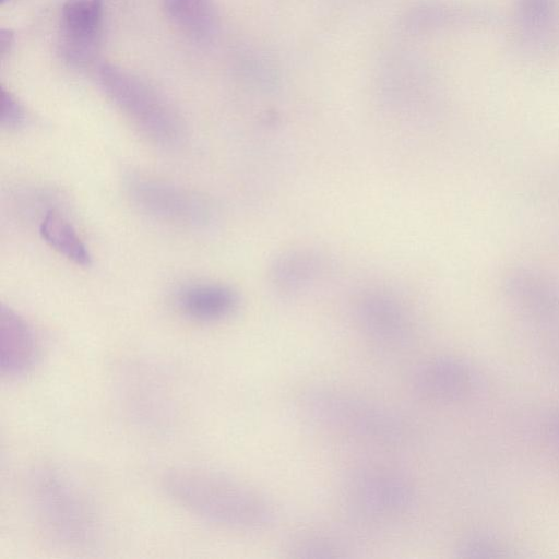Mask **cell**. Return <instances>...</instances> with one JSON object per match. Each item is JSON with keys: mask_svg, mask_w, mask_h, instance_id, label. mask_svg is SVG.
<instances>
[{"mask_svg": "<svg viewBox=\"0 0 559 559\" xmlns=\"http://www.w3.org/2000/svg\"><path fill=\"white\" fill-rule=\"evenodd\" d=\"M162 485L177 504L219 526L255 531L275 521L274 507L265 496L221 473L177 467L165 473Z\"/></svg>", "mask_w": 559, "mask_h": 559, "instance_id": "1", "label": "cell"}, {"mask_svg": "<svg viewBox=\"0 0 559 559\" xmlns=\"http://www.w3.org/2000/svg\"><path fill=\"white\" fill-rule=\"evenodd\" d=\"M27 495L36 522L52 542L84 549L99 539L102 524L96 507L64 471L36 468L29 476Z\"/></svg>", "mask_w": 559, "mask_h": 559, "instance_id": "2", "label": "cell"}, {"mask_svg": "<svg viewBox=\"0 0 559 559\" xmlns=\"http://www.w3.org/2000/svg\"><path fill=\"white\" fill-rule=\"evenodd\" d=\"M300 409L319 427L378 443L396 444L408 435L407 424L395 412L338 390L308 391L301 397Z\"/></svg>", "mask_w": 559, "mask_h": 559, "instance_id": "3", "label": "cell"}, {"mask_svg": "<svg viewBox=\"0 0 559 559\" xmlns=\"http://www.w3.org/2000/svg\"><path fill=\"white\" fill-rule=\"evenodd\" d=\"M97 80L109 100L154 144L174 146L183 123L173 104L139 75L112 63H100Z\"/></svg>", "mask_w": 559, "mask_h": 559, "instance_id": "4", "label": "cell"}, {"mask_svg": "<svg viewBox=\"0 0 559 559\" xmlns=\"http://www.w3.org/2000/svg\"><path fill=\"white\" fill-rule=\"evenodd\" d=\"M127 193L143 214L162 223L179 227H203L213 216L209 201L181 186L146 176L127 180Z\"/></svg>", "mask_w": 559, "mask_h": 559, "instance_id": "5", "label": "cell"}, {"mask_svg": "<svg viewBox=\"0 0 559 559\" xmlns=\"http://www.w3.org/2000/svg\"><path fill=\"white\" fill-rule=\"evenodd\" d=\"M104 25L103 0H66L61 8L58 51L70 67L96 61Z\"/></svg>", "mask_w": 559, "mask_h": 559, "instance_id": "6", "label": "cell"}, {"mask_svg": "<svg viewBox=\"0 0 559 559\" xmlns=\"http://www.w3.org/2000/svg\"><path fill=\"white\" fill-rule=\"evenodd\" d=\"M347 489L354 506L373 518L404 515L415 506L416 495L412 484L390 471L368 469L357 473Z\"/></svg>", "mask_w": 559, "mask_h": 559, "instance_id": "7", "label": "cell"}, {"mask_svg": "<svg viewBox=\"0 0 559 559\" xmlns=\"http://www.w3.org/2000/svg\"><path fill=\"white\" fill-rule=\"evenodd\" d=\"M412 384L414 391L425 400L456 402L474 391L476 377L464 360L442 356L418 366L413 374Z\"/></svg>", "mask_w": 559, "mask_h": 559, "instance_id": "8", "label": "cell"}, {"mask_svg": "<svg viewBox=\"0 0 559 559\" xmlns=\"http://www.w3.org/2000/svg\"><path fill=\"white\" fill-rule=\"evenodd\" d=\"M356 318L364 333L384 346L405 344L412 335V322L404 307L391 295L370 292L356 305Z\"/></svg>", "mask_w": 559, "mask_h": 559, "instance_id": "9", "label": "cell"}, {"mask_svg": "<svg viewBox=\"0 0 559 559\" xmlns=\"http://www.w3.org/2000/svg\"><path fill=\"white\" fill-rule=\"evenodd\" d=\"M38 344L28 322L14 309L0 308L1 373L17 378L27 374L36 365Z\"/></svg>", "mask_w": 559, "mask_h": 559, "instance_id": "10", "label": "cell"}, {"mask_svg": "<svg viewBox=\"0 0 559 559\" xmlns=\"http://www.w3.org/2000/svg\"><path fill=\"white\" fill-rule=\"evenodd\" d=\"M175 300L186 318L200 323L224 320L239 304V297L230 286L213 282L186 284L178 289Z\"/></svg>", "mask_w": 559, "mask_h": 559, "instance_id": "11", "label": "cell"}, {"mask_svg": "<svg viewBox=\"0 0 559 559\" xmlns=\"http://www.w3.org/2000/svg\"><path fill=\"white\" fill-rule=\"evenodd\" d=\"M513 20L524 48L540 51L558 43L559 0H514Z\"/></svg>", "mask_w": 559, "mask_h": 559, "instance_id": "12", "label": "cell"}, {"mask_svg": "<svg viewBox=\"0 0 559 559\" xmlns=\"http://www.w3.org/2000/svg\"><path fill=\"white\" fill-rule=\"evenodd\" d=\"M326 258L309 249L294 250L277 257L271 266V282L284 295L305 290L326 270Z\"/></svg>", "mask_w": 559, "mask_h": 559, "instance_id": "13", "label": "cell"}, {"mask_svg": "<svg viewBox=\"0 0 559 559\" xmlns=\"http://www.w3.org/2000/svg\"><path fill=\"white\" fill-rule=\"evenodd\" d=\"M162 9L193 40L207 41L216 34L218 16L214 0H162Z\"/></svg>", "mask_w": 559, "mask_h": 559, "instance_id": "14", "label": "cell"}, {"mask_svg": "<svg viewBox=\"0 0 559 559\" xmlns=\"http://www.w3.org/2000/svg\"><path fill=\"white\" fill-rule=\"evenodd\" d=\"M41 239L57 253L80 266H88L92 255L74 226L57 209L49 207L40 216Z\"/></svg>", "mask_w": 559, "mask_h": 559, "instance_id": "15", "label": "cell"}, {"mask_svg": "<svg viewBox=\"0 0 559 559\" xmlns=\"http://www.w3.org/2000/svg\"><path fill=\"white\" fill-rule=\"evenodd\" d=\"M135 374L133 379L128 380L127 386V404L138 418L145 424L159 426L163 420V399L162 389L156 385L153 378L147 374Z\"/></svg>", "mask_w": 559, "mask_h": 559, "instance_id": "16", "label": "cell"}, {"mask_svg": "<svg viewBox=\"0 0 559 559\" xmlns=\"http://www.w3.org/2000/svg\"><path fill=\"white\" fill-rule=\"evenodd\" d=\"M344 547L331 537L323 535H306L292 548L293 556L299 558H336L345 557Z\"/></svg>", "mask_w": 559, "mask_h": 559, "instance_id": "17", "label": "cell"}, {"mask_svg": "<svg viewBox=\"0 0 559 559\" xmlns=\"http://www.w3.org/2000/svg\"><path fill=\"white\" fill-rule=\"evenodd\" d=\"M0 121L1 126L8 129L21 127L26 112L19 99L4 86L0 87Z\"/></svg>", "mask_w": 559, "mask_h": 559, "instance_id": "18", "label": "cell"}, {"mask_svg": "<svg viewBox=\"0 0 559 559\" xmlns=\"http://www.w3.org/2000/svg\"><path fill=\"white\" fill-rule=\"evenodd\" d=\"M457 552L462 557H492L501 556L502 549L485 536L475 535L462 542Z\"/></svg>", "mask_w": 559, "mask_h": 559, "instance_id": "19", "label": "cell"}, {"mask_svg": "<svg viewBox=\"0 0 559 559\" xmlns=\"http://www.w3.org/2000/svg\"><path fill=\"white\" fill-rule=\"evenodd\" d=\"M548 428L550 440L559 453V413L550 419Z\"/></svg>", "mask_w": 559, "mask_h": 559, "instance_id": "20", "label": "cell"}, {"mask_svg": "<svg viewBox=\"0 0 559 559\" xmlns=\"http://www.w3.org/2000/svg\"><path fill=\"white\" fill-rule=\"evenodd\" d=\"M12 39H13V35L11 34V32L9 29L2 28L1 33H0V43H1V53H2V56H4L7 52H9L10 47L12 46V43H13Z\"/></svg>", "mask_w": 559, "mask_h": 559, "instance_id": "21", "label": "cell"}]
</instances>
